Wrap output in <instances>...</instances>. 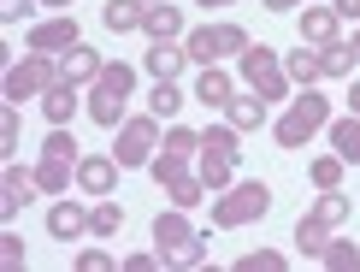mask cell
I'll return each instance as SVG.
<instances>
[{
	"label": "cell",
	"mask_w": 360,
	"mask_h": 272,
	"mask_svg": "<svg viewBox=\"0 0 360 272\" xmlns=\"http://www.w3.org/2000/svg\"><path fill=\"white\" fill-rule=\"evenodd\" d=\"M325 231H331V225H325L319 214H302V225H295V243H302L307 261H319V254H325V243H331Z\"/></svg>",
	"instance_id": "25"
},
{
	"label": "cell",
	"mask_w": 360,
	"mask_h": 272,
	"mask_svg": "<svg viewBox=\"0 0 360 272\" xmlns=\"http://www.w3.org/2000/svg\"><path fill=\"white\" fill-rule=\"evenodd\" d=\"M118 225H124V207H118L112 195H101V202L89 207V237H118Z\"/></svg>",
	"instance_id": "24"
},
{
	"label": "cell",
	"mask_w": 360,
	"mask_h": 272,
	"mask_svg": "<svg viewBox=\"0 0 360 272\" xmlns=\"http://www.w3.org/2000/svg\"><path fill=\"white\" fill-rule=\"evenodd\" d=\"M59 71H65V83H95L101 71H107V59H101L95 48H89V42H77V48H65Z\"/></svg>",
	"instance_id": "11"
},
{
	"label": "cell",
	"mask_w": 360,
	"mask_h": 272,
	"mask_svg": "<svg viewBox=\"0 0 360 272\" xmlns=\"http://www.w3.org/2000/svg\"><path fill=\"white\" fill-rule=\"evenodd\" d=\"M124 266H130V272H154V266H166V261H160V254H130Z\"/></svg>",
	"instance_id": "41"
},
{
	"label": "cell",
	"mask_w": 360,
	"mask_h": 272,
	"mask_svg": "<svg viewBox=\"0 0 360 272\" xmlns=\"http://www.w3.org/2000/svg\"><path fill=\"white\" fill-rule=\"evenodd\" d=\"M337 18H342L337 6H313V0H307V12H302V42H307V48H331V42H337Z\"/></svg>",
	"instance_id": "10"
},
{
	"label": "cell",
	"mask_w": 360,
	"mask_h": 272,
	"mask_svg": "<svg viewBox=\"0 0 360 272\" xmlns=\"http://www.w3.org/2000/svg\"><path fill=\"white\" fill-rule=\"evenodd\" d=\"M112 184H118V160L112 154H83L77 160V190L83 195H112Z\"/></svg>",
	"instance_id": "9"
},
{
	"label": "cell",
	"mask_w": 360,
	"mask_h": 272,
	"mask_svg": "<svg viewBox=\"0 0 360 272\" xmlns=\"http://www.w3.org/2000/svg\"><path fill=\"white\" fill-rule=\"evenodd\" d=\"M307 214H319L325 225H342V219H349V195H337V190H325V195H319V202H313V207H307Z\"/></svg>",
	"instance_id": "32"
},
{
	"label": "cell",
	"mask_w": 360,
	"mask_h": 272,
	"mask_svg": "<svg viewBox=\"0 0 360 272\" xmlns=\"http://www.w3.org/2000/svg\"><path fill=\"white\" fill-rule=\"evenodd\" d=\"M331 148H337L342 160H354V166H360V113L331 118Z\"/></svg>",
	"instance_id": "22"
},
{
	"label": "cell",
	"mask_w": 360,
	"mask_h": 272,
	"mask_svg": "<svg viewBox=\"0 0 360 272\" xmlns=\"http://www.w3.org/2000/svg\"><path fill=\"white\" fill-rule=\"evenodd\" d=\"M41 154H59V160H83V154H77V142H71V130H65V125H53V130H48V142H41Z\"/></svg>",
	"instance_id": "35"
},
{
	"label": "cell",
	"mask_w": 360,
	"mask_h": 272,
	"mask_svg": "<svg viewBox=\"0 0 360 272\" xmlns=\"http://www.w3.org/2000/svg\"><path fill=\"white\" fill-rule=\"evenodd\" d=\"M236 89H231V78H224L219 66H201V78H195V101H207V107H224Z\"/></svg>",
	"instance_id": "20"
},
{
	"label": "cell",
	"mask_w": 360,
	"mask_h": 272,
	"mask_svg": "<svg viewBox=\"0 0 360 272\" xmlns=\"http://www.w3.org/2000/svg\"><path fill=\"white\" fill-rule=\"evenodd\" d=\"M41 113H48L53 125H71V113H77V83H65V78H59L48 95H41Z\"/></svg>",
	"instance_id": "19"
},
{
	"label": "cell",
	"mask_w": 360,
	"mask_h": 272,
	"mask_svg": "<svg viewBox=\"0 0 360 272\" xmlns=\"http://www.w3.org/2000/svg\"><path fill=\"white\" fill-rule=\"evenodd\" d=\"M148 113L154 118H177L184 113V89H177V78H154V89H148Z\"/></svg>",
	"instance_id": "18"
},
{
	"label": "cell",
	"mask_w": 360,
	"mask_h": 272,
	"mask_svg": "<svg viewBox=\"0 0 360 272\" xmlns=\"http://www.w3.org/2000/svg\"><path fill=\"white\" fill-rule=\"evenodd\" d=\"M101 18H107V30H118V36H124V30H142L148 0H107V12H101Z\"/></svg>",
	"instance_id": "21"
},
{
	"label": "cell",
	"mask_w": 360,
	"mask_h": 272,
	"mask_svg": "<svg viewBox=\"0 0 360 272\" xmlns=\"http://www.w3.org/2000/svg\"><path fill=\"white\" fill-rule=\"evenodd\" d=\"M184 214H189V207H166V214L154 219V243L160 249H177V243H189V237H195V225Z\"/></svg>",
	"instance_id": "17"
},
{
	"label": "cell",
	"mask_w": 360,
	"mask_h": 272,
	"mask_svg": "<svg viewBox=\"0 0 360 272\" xmlns=\"http://www.w3.org/2000/svg\"><path fill=\"white\" fill-rule=\"evenodd\" d=\"M325 125H331V101L313 95V89H302V95L290 101V113L278 118V148H307L313 130H325Z\"/></svg>",
	"instance_id": "3"
},
{
	"label": "cell",
	"mask_w": 360,
	"mask_h": 272,
	"mask_svg": "<svg viewBox=\"0 0 360 272\" xmlns=\"http://www.w3.org/2000/svg\"><path fill=\"white\" fill-rule=\"evenodd\" d=\"M0 148H18V101H6V113H0Z\"/></svg>",
	"instance_id": "37"
},
{
	"label": "cell",
	"mask_w": 360,
	"mask_h": 272,
	"mask_svg": "<svg viewBox=\"0 0 360 272\" xmlns=\"http://www.w3.org/2000/svg\"><path fill=\"white\" fill-rule=\"evenodd\" d=\"M195 6H236V0H195Z\"/></svg>",
	"instance_id": "45"
},
{
	"label": "cell",
	"mask_w": 360,
	"mask_h": 272,
	"mask_svg": "<svg viewBox=\"0 0 360 272\" xmlns=\"http://www.w3.org/2000/svg\"><path fill=\"white\" fill-rule=\"evenodd\" d=\"M272 214V190L254 178V184H231V190H219L213 195V225L219 231H236V225H254V219H266Z\"/></svg>",
	"instance_id": "2"
},
{
	"label": "cell",
	"mask_w": 360,
	"mask_h": 272,
	"mask_svg": "<svg viewBox=\"0 0 360 272\" xmlns=\"http://www.w3.org/2000/svg\"><path fill=\"white\" fill-rule=\"evenodd\" d=\"M0 261H6L12 272L24 266V243H18V237H0Z\"/></svg>",
	"instance_id": "40"
},
{
	"label": "cell",
	"mask_w": 360,
	"mask_h": 272,
	"mask_svg": "<svg viewBox=\"0 0 360 272\" xmlns=\"http://www.w3.org/2000/svg\"><path fill=\"white\" fill-rule=\"evenodd\" d=\"M349 48H354V66H360V30H354V42H349Z\"/></svg>",
	"instance_id": "46"
},
{
	"label": "cell",
	"mask_w": 360,
	"mask_h": 272,
	"mask_svg": "<svg viewBox=\"0 0 360 272\" xmlns=\"http://www.w3.org/2000/svg\"><path fill=\"white\" fill-rule=\"evenodd\" d=\"M331 6L342 12V18H360V0H331Z\"/></svg>",
	"instance_id": "42"
},
{
	"label": "cell",
	"mask_w": 360,
	"mask_h": 272,
	"mask_svg": "<svg viewBox=\"0 0 360 272\" xmlns=\"http://www.w3.org/2000/svg\"><path fill=\"white\" fill-rule=\"evenodd\" d=\"M77 272H112V254H101V249H83V254H77Z\"/></svg>",
	"instance_id": "39"
},
{
	"label": "cell",
	"mask_w": 360,
	"mask_h": 272,
	"mask_svg": "<svg viewBox=\"0 0 360 272\" xmlns=\"http://www.w3.org/2000/svg\"><path fill=\"white\" fill-rule=\"evenodd\" d=\"M342 166H349L342 154H319L307 172H313V184H319V190H337V184H342Z\"/></svg>",
	"instance_id": "31"
},
{
	"label": "cell",
	"mask_w": 360,
	"mask_h": 272,
	"mask_svg": "<svg viewBox=\"0 0 360 272\" xmlns=\"http://www.w3.org/2000/svg\"><path fill=\"white\" fill-rule=\"evenodd\" d=\"M36 190H41V184H36V166L24 172V166H12V160H6V178H0V219H18V214H24V202H30Z\"/></svg>",
	"instance_id": "8"
},
{
	"label": "cell",
	"mask_w": 360,
	"mask_h": 272,
	"mask_svg": "<svg viewBox=\"0 0 360 272\" xmlns=\"http://www.w3.org/2000/svg\"><path fill=\"white\" fill-rule=\"evenodd\" d=\"M319 59H325V78H349V71H354V48H349V42L319 48Z\"/></svg>",
	"instance_id": "30"
},
{
	"label": "cell",
	"mask_w": 360,
	"mask_h": 272,
	"mask_svg": "<svg viewBox=\"0 0 360 272\" xmlns=\"http://www.w3.org/2000/svg\"><path fill=\"white\" fill-rule=\"evenodd\" d=\"M213 30H219V59L248 48V30H243V24H213Z\"/></svg>",
	"instance_id": "36"
},
{
	"label": "cell",
	"mask_w": 360,
	"mask_h": 272,
	"mask_svg": "<svg viewBox=\"0 0 360 272\" xmlns=\"http://www.w3.org/2000/svg\"><path fill=\"white\" fill-rule=\"evenodd\" d=\"M207 243H213V237H201V231H195L189 243H177V249H160V261H166V266H201V261H207Z\"/></svg>",
	"instance_id": "28"
},
{
	"label": "cell",
	"mask_w": 360,
	"mask_h": 272,
	"mask_svg": "<svg viewBox=\"0 0 360 272\" xmlns=\"http://www.w3.org/2000/svg\"><path fill=\"white\" fill-rule=\"evenodd\" d=\"M302 6H307V0H302Z\"/></svg>",
	"instance_id": "49"
},
{
	"label": "cell",
	"mask_w": 360,
	"mask_h": 272,
	"mask_svg": "<svg viewBox=\"0 0 360 272\" xmlns=\"http://www.w3.org/2000/svg\"><path fill=\"white\" fill-rule=\"evenodd\" d=\"M130 89H136V71H130L124 59H107V71H101L95 89H89V118H95V125H107V130H118V125H124Z\"/></svg>",
	"instance_id": "1"
},
{
	"label": "cell",
	"mask_w": 360,
	"mask_h": 272,
	"mask_svg": "<svg viewBox=\"0 0 360 272\" xmlns=\"http://www.w3.org/2000/svg\"><path fill=\"white\" fill-rule=\"evenodd\" d=\"M142 30H148V36H154V42H177V36H189V30H184V12H177L172 0H160V6H148Z\"/></svg>",
	"instance_id": "14"
},
{
	"label": "cell",
	"mask_w": 360,
	"mask_h": 272,
	"mask_svg": "<svg viewBox=\"0 0 360 272\" xmlns=\"http://www.w3.org/2000/svg\"><path fill=\"white\" fill-rule=\"evenodd\" d=\"M224 118H231L236 130H260L266 125V101L254 95V89H248V95H231V101H224Z\"/></svg>",
	"instance_id": "16"
},
{
	"label": "cell",
	"mask_w": 360,
	"mask_h": 272,
	"mask_svg": "<svg viewBox=\"0 0 360 272\" xmlns=\"http://www.w3.org/2000/svg\"><path fill=\"white\" fill-rule=\"evenodd\" d=\"M166 195H172V207H195V202H207V184H201V172H189L177 184H166Z\"/></svg>",
	"instance_id": "29"
},
{
	"label": "cell",
	"mask_w": 360,
	"mask_h": 272,
	"mask_svg": "<svg viewBox=\"0 0 360 272\" xmlns=\"http://www.w3.org/2000/svg\"><path fill=\"white\" fill-rule=\"evenodd\" d=\"M154 148H160V118L148 113V118H124V125H118V148H112V160L124 166H148L154 160Z\"/></svg>",
	"instance_id": "6"
},
{
	"label": "cell",
	"mask_w": 360,
	"mask_h": 272,
	"mask_svg": "<svg viewBox=\"0 0 360 272\" xmlns=\"http://www.w3.org/2000/svg\"><path fill=\"white\" fill-rule=\"evenodd\" d=\"M71 178H77V160H59V154H41L36 160V184L48 195H71Z\"/></svg>",
	"instance_id": "13"
},
{
	"label": "cell",
	"mask_w": 360,
	"mask_h": 272,
	"mask_svg": "<svg viewBox=\"0 0 360 272\" xmlns=\"http://www.w3.org/2000/svg\"><path fill=\"white\" fill-rule=\"evenodd\" d=\"M36 6H41V0H0V18H6V24H18V18H30Z\"/></svg>",
	"instance_id": "38"
},
{
	"label": "cell",
	"mask_w": 360,
	"mask_h": 272,
	"mask_svg": "<svg viewBox=\"0 0 360 272\" xmlns=\"http://www.w3.org/2000/svg\"><path fill=\"white\" fill-rule=\"evenodd\" d=\"M65 78V71L53 66V54H36L30 48L18 66H6V101H30V95H48V89Z\"/></svg>",
	"instance_id": "5"
},
{
	"label": "cell",
	"mask_w": 360,
	"mask_h": 272,
	"mask_svg": "<svg viewBox=\"0 0 360 272\" xmlns=\"http://www.w3.org/2000/svg\"><path fill=\"white\" fill-rule=\"evenodd\" d=\"M349 113H360V83H354V89H349Z\"/></svg>",
	"instance_id": "44"
},
{
	"label": "cell",
	"mask_w": 360,
	"mask_h": 272,
	"mask_svg": "<svg viewBox=\"0 0 360 272\" xmlns=\"http://www.w3.org/2000/svg\"><path fill=\"white\" fill-rule=\"evenodd\" d=\"M236 272H283V254L278 249H254V254L236 261Z\"/></svg>",
	"instance_id": "34"
},
{
	"label": "cell",
	"mask_w": 360,
	"mask_h": 272,
	"mask_svg": "<svg viewBox=\"0 0 360 272\" xmlns=\"http://www.w3.org/2000/svg\"><path fill=\"white\" fill-rule=\"evenodd\" d=\"M331 272H360V249L354 243H325V254H319Z\"/></svg>",
	"instance_id": "33"
},
{
	"label": "cell",
	"mask_w": 360,
	"mask_h": 272,
	"mask_svg": "<svg viewBox=\"0 0 360 272\" xmlns=\"http://www.w3.org/2000/svg\"><path fill=\"white\" fill-rule=\"evenodd\" d=\"M148 172H154V184L166 190V184H177V178H189V154L166 148V154H154V160H148Z\"/></svg>",
	"instance_id": "27"
},
{
	"label": "cell",
	"mask_w": 360,
	"mask_h": 272,
	"mask_svg": "<svg viewBox=\"0 0 360 272\" xmlns=\"http://www.w3.org/2000/svg\"><path fill=\"white\" fill-rule=\"evenodd\" d=\"M148 6H160V0H148Z\"/></svg>",
	"instance_id": "48"
},
{
	"label": "cell",
	"mask_w": 360,
	"mask_h": 272,
	"mask_svg": "<svg viewBox=\"0 0 360 272\" xmlns=\"http://www.w3.org/2000/svg\"><path fill=\"white\" fill-rule=\"evenodd\" d=\"M89 231V214L77 202H53V214H48V237H59V243H77V237Z\"/></svg>",
	"instance_id": "12"
},
{
	"label": "cell",
	"mask_w": 360,
	"mask_h": 272,
	"mask_svg": "<svg viewBox=\"0 0 360 272\" xmlns=\"http://www.w3.org/2000/svg\"><path fill=\"white\" fill-rule=\"evenodd\" d=\"M260 6H272V12H290V6H302V0H260Z\"/></svg>",
	"instance_id": "43"
},
{
	"label": "cell",
	"mask_w": 360,
	"mask_h": 272,
	"mask_svg": "<svg viewBox=\"0 0 360 272\" xmlns=\"http://www.w3.org/2000/svg\"><path fill=\"white\" fill-rule=\"evenodd\" d=\"M41 6H71V0H41Z\"/></svg>",
	"instance_id": "47"
},
{
	"label": "cell",
	"mask_w": 360,
	"mask_h": 272,
	"mask_svg": "<svg viewBox=\"0 0 360 272\" xmlns=\"http://www.w3.org/2000/svg\"><path fill=\"white\" fill-rule=\"evenodd\" d=\"M184 54L195 59V66H219V30H213V24L189 30V36H184Z\"/></svg>",
	"instance_id": "23"
},
{
	"label": "cell",
	"mask_w": 360,
	"mask_h": 272,
	"mask_svg": "<svg viewBox=\"0 0 360 272\" xmlns=\"http://www.w3.org/2000/svg\"><path fill=\"white\" fill-rule=\"evenodd\" d=\"M77 18L71 12H59V18H41V24H30V48L36 54H65V48H77Z\"/></svg>",
	"instance_id": "7"
},
{
	"label": "cell",
	"mask_w": 360,
	"mask_h": 272,
	"mask_svg": "<svg viewBox=\"0 0 360 272\" xmlns=\"http://www.w3.org/2000/svg\"><path fill=\"white\" fill-rule=\"evenodd\" d=\"M283 71H290V83L313 89V83L325 78V59H319V54H307V42H302V54H290V59H283Z\"/></svg>",
	"instance_id": "26"
},
{
	"label": "cell",
	"mask_w": 360,
	"mask_h": 272,
	"mask_svg": "<svg viewBox=\"0 0 360 272\" xmlns=\"http://www.w3.org/2000/svg\"><path fill=\"white\" fill-rule=\"evenodd\" d=\"M236 66H243V83H248L260 101H283V95H290V71H283L278 48H266V42L254 48V42H248V48L236 54Z\"/></svg>",
	"instance_id": "4"
},
{
	"label": "cell",
	"mask_w": 360,
	"mask_h": 272,
	"mask_svg": "<svg viewBox=\"0 0 360 272\" xmlns=\"http://www.w3.org/2000/svg\"><path fill=\"white\" fill-rule=\"evenodd\" d=\"M142 66L154 71V78H177V71L189 66V54H184V42H154V48L142 54Z\"/></svg>",
	"instance_id": "15"
}]
</instances>
